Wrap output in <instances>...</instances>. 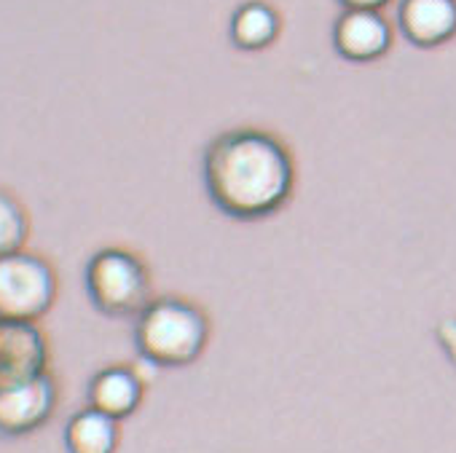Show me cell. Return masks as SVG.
<instances>
[{"mask_svg":"<svg viewBox=\"0 0 456 453\" xmlns=\"http://www.w3.org/2000/svg\"><path fill=\"white\" fill-rule=\"evenodd\" d=\"M201 174L212 204L237 220H261L277 212L296 182L290 150L261 129L215 137L204 150Z\"/></svg>","mask_w":456,"mask_h":453,"instance_id":"obj_1","label":"cell"},{"mask_svg":"<svg viewBox=\"0 0 456 453\" xmlns=\"http://www.w3.org/2000/svg\"><path fill=\"white\" fill-rule=\"evenodd\" d=\"M207 317L188 301L156 298L134 325V344L142 360L159 368L191 365L207 346Z\"/></svg>","mask_w":456,"mask_h":453,"instance_id":"obj_2","label":"cell"},{"mask_svg":"<svg viewBox=\"0 0 456 453\" xmlns=\"http://www.w3.org/2000/svg\"><path fill=\"white\" fill-rule=\"evenodd\" d=\"M86 295L105 317H140L151 298L148 266L124 247L97 250L84 271Z\"/></svg>","mask_w":456,"mask_h":453,"instance_id":"obj_3","label":"cell"},{"mask_svg":"<svg viewBox=\"0 0 456 453\" xmlns=\"http://www.w3.org/2000/svg\"><path fill=\"white\" fill-rule=\"evenodd\" d=\"M54 266L28 250L0 255V320L38 322L57 301Z\"/></svg>","mask_w":456,"mask_h":453,"instance_id":"obj_4","label":"cell"},{"mask_svg":"<svg viewBox=\"0 0 456 453\" xmlns=\"http://www.w3.org/2000/svg\"><path fill=\"white\" fill-rule=\"evenodd\" d=\"M49 365V344L38 322L0 320V392L22 386Z\"/></svg>","mask_w":456,"mask_h":453,"instance_id":"obj_5","label":"cell"},{"mask_svg":"<svg viewBox=\"0 0 456 453\" xmlns=\"http://www.w3.org/2000/svg\"><path fill=\"white\" fill-rule=\"evenodd\" d=\"M57 408V384L49 373L0 392V434L22 437L44 426Z\"/></svg>","mask_w":456,"mask_h":453,"instance_id":"obj_6","label":"cell"},{"mask_svg":"<svg viewBox=\"0 0 456 453\" xmlns=\"http://www.w3.org/2000/svg\"><path fill=\"white\" fill-rule=\"evenodd\" d=\"M333 46L349 62H373L389 52L392 28L381 12H344L333 28Z\"/></svg>","mask_w":456,"mask_h":453,"instance_id":"obj_7","label":"cell"},{"mask_svg":"<svg viewBox=\"0 0 456 453\" xmlns=\"http://www.w3.org/2000/svg\"><path fill=\"white\" fill-rule=\"evenodd\" d=\"M400 33L419 49H435L456 36V0H403Z\"/></svg>","mask_w":456,"mask_h":453,"instance_id":"obj_8","label":"cell"},{"mask_svg":"<svg viewBox=\"0 0 456 453\" xmlns=\"http://www.w3.org/2000/svg\"><path fill=\"white\" fill-rule=\"evenodd\" d=\"M142 400V378L132 368H105L89 384V405L121 421L137 410Z\"/></svg>","mask_w":456,"mask_h":453,"instance_id":"obj_9","label":"cell"},{"mask_svg":"<svg viewBox=\"0 0 456 453\" xmlns=\"http://www.w3.org/2000/svg\"><path fill=\"white\" fill-rule=\"evenodd\" d=\"M280 30H282L280 14L274 12V6L264 4V0H248V4H242L232 17V28H228L234 46L242 52H261L272 46Z\"/></svg>","mask_w":456,"mask_h":453,"instance_id":"obj_10","label":"cell"},{"mask_svg":"<svg viewBox=\"0 0 456 453\" xmlns=\"http://www.w3.org/2000/svg\"><path fill=\"white\" fill-rule=\"evenodd\" d=\"M65 448L68 453H116L118 421L89 405L68 421Z\"/></svg>","mask_w":456,"mask_h":453,"instance_id":"obj_11","label":"cell"},{"mask_svg":"<svg viewBox=\"0 0 456 453\" xmlns=\"http://www.w3.org/2000/svg\"><path fill=\"white\" fill-rule=\"evenodd\" d=\"M28 237H30L28 209L12 190L0 188V255L25 250Z\"/></svg>","mask_w":456,"mask_h":453,"instance_id":"obj_12","label":"cell"},{"mask_svg":"<svg viewBox=\"0 0 456 453\" xmlns=\"http://www.w3.org/2000/svg\"><path fill=\"white\" fill-rule=\"evenodd\" d=\"M437 341H440L443 352L448 354V360L456 365V320H443L437 325Z\"/></svg>","mask_w":456,"mask_h":453,"instance_id":"obj_13","label":"cell"},{"mask_svg":"<svg viewBox=\"0 0 456 453\" xmlns=\"http://www.w3.org/2000/svg\"><path fill=\"white\" fill-rule=\"evenodd\" d=\"M344 12H381L389 0H338Z\"/></svg>","mask_w":456,"mask_h":453,"instance_id":"obj_14","label":"cell"}]
</instances>
